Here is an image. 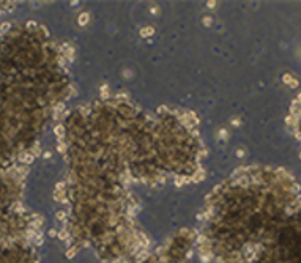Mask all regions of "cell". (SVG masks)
<instances>
[{
  "mask_svg": "<svg viewBox=\"0 0 301 263\" xmlns=\"http://www.w3.org/2000/svg\"><path fill=\"white\" fill-rule=\"evenodd\" d=\"M87 19H88V16H87V14H80V19H79V22H80L82 25H84V24L87 22Z\"/></svg>",
  "mask_w": 301,
  "mask_h": 263,
  "instance_id": "obj_3",
  "label": "cell"
},
{
  "mask_svg": "<svg viewBox=\"0 0 301 263\" xmlns=\"http://www.w3.org/2000/svg\"><path fill=\"white\" fill-rule=\"evenodd\" d=\"M299 110H301V106H299V103H298V101H295L293 104H292L290 112H292V115H298V114H299Z\"/></svg>",
  "mask_w": 301,
  "mask_h": 263,
  "instance_id": "obj_1",
  "label": "cell"
},
{
  "mask_svg": "<svg viewBox=\"0 0 301 263\" xmlns=\"http://www.w3.org/2000/svg\"><path fill=\"white\" fill-rule=\"evenodd\" d=\"M150 33H153V29H150V27H145V29L142 30V36H147Z\"/></svg>",
  "mask_w": 301,
  "mask_h": 263,
  "instance_id": "obj_2",
  "label": "cell"
}]
</instances>
